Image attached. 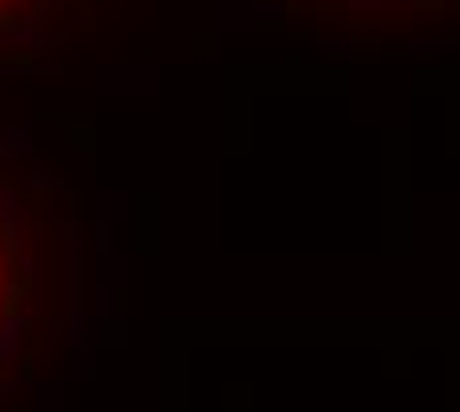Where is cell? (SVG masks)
<instances>
[{
  "instance_id": "cell-1",
  "label": "cell",
  "mask_w": 460,
  "mask_h": 412,
  "mask_svg": "<svg viewBox=\"0 0 460 412\" xmlns=\"http://www.w3.org/2000/svg\"><path fill=\"white\" fill-rule=\"evenodd\" d=\"M28 293V266H24V242L16 234L8 206H0V333L8 329L24 310Z\"/></svg>"
},
{
  "instance_id": "cell-2",
  "label": "cell",
  "mask_w": 460,
  "mask_h": 412,
  "mask_svg": "<svg viewBox=\"0 0 460 412\" xmlns=\"http://www.w3.org/2000/svg\"><path fill=\"white\" fill-rule=\"evenodd\" d=\"M52 12H56V0H0V36L28 28L32 20L52 16Z\"/></svg>"
}]
</instances>
